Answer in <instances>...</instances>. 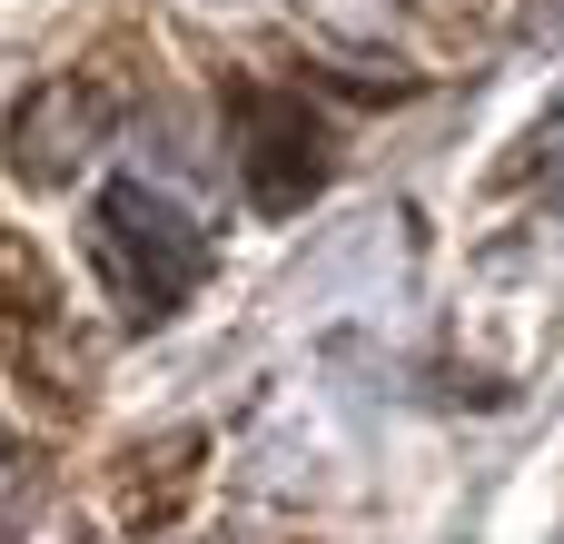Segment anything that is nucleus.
Returning <instances> with one entry per match:
<instances>
[{"mask_svg": "<svg viewBox=\"0 0 564 544\" xmlns=\"http://www.w3.org/2000/svg\"><path fill=\"white\" fill-rule=\"evenodd\" d=\"M89 268L119 297V317H169L208 278V228L169 188H149V178H99V198H89Z\"/></svg>", "mask_w": 564, "mask_h": 544, "instance_id": "nucleus-1", "label": "nucleus"}, {"mask_svg": "<svg viewBox=\"0 0 564 544\" xmlns=\"http://www.w3.org/2000/svg\"><path fill=\"white\" fill-rule=\"evenodd\" d=\"M228 129H238V178H248V208L268 218H297L327 178V129L297 89H238L228 99Z\"/></svg>", "mask_w": 564, "mask_h": 544, "instance_id": "nucleus-2", "label": "nucleus"}, {"mask_svg": "<svg viewBox=\"0 0 564 544\" xmlns=\"http://www.w3.org/2000/svg\"><path fill=\"white\" fill-rule=\"evenodd\" d=\"M99 139H109V89H89V79H40V89L10 109V168H20L30 188L79 178V168L99 159Z\"/></svg>", "mask_w": 564, "mask_h": 544, "instance_id": "nucleus-3", "label": "nucleus"}, {"mask_svg": "<svg viewBox=\"0 0 564 544\" xmlns=\"http://www.w3.org/2000/svg\"><path fill=\"white\" fill-rule=\"evenodd\" d=\"M0 505H10V436H0Z\"/></svg>", "mask_w": 564, "mask_h": 544, "instance_id": "nucleus-4", "label": "nucleus"}]
</instances>
